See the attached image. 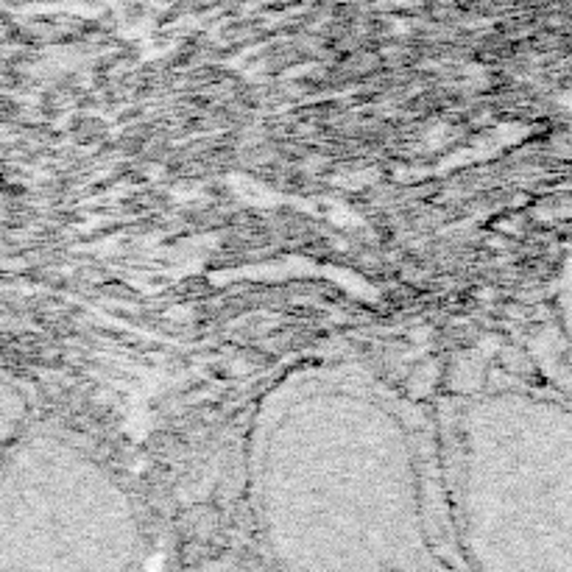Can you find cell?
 <instances>
[{
    "label": "cell",
    "mask_w": 572,
    "mask_h": 572,
    "mask_svg": "<svg viewBox=\"0 0 572 572\" xmlns=\"http://www.w3.org/2000/svg\"><path fill=\"white\" fill-rule=\"evenodd\" d=\"M444 466L464 539L572 567V411L514 394L469 402L449 425Z\"/></svg>",
    "instance_id": "cell-1"
},
{
    "label": "cell",
    "mask_w": 572,
    "mask_h": 572,
    "mask_svg": "<svg viewBox=\"0 0 572 572\" xmlns=\"http://www.w3.org/2000/svg\"><path fill=\"white\" fill-rule=\"evenodd\" d=\"M570 321H572V307H570Z\"/></svg>",
    "instance_id": "cell-2"
}]
</instances>
